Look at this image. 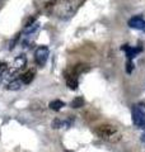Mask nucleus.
<instances>
[{
	"label": "nucleus",
	"mask_w": 145,
	"mask_h": 152,
	"mask_svg": "<svg viewBox=\"0 0 145 152\" xmlns=\"http://www.w3.org/2000/svg\"><path fill=\"white\" fill-rule=\"evenodd\" d=\"M65 152H71V151H65Z\"/></svg>",
	"instance_id": "nucleus-14"
},
{
	"label": "nucleus",
	"mask_w": 145,
	"mask_h": 152,
	"mask_svg": "<svg viewBox=\"0 0 145 152\" xmlns=\"http://www.w3.org/2000/svg\"><path fill=\"white\" fill-rule=\"evenodd\" d=\"M26 66H27V58H26V56L19 55V56H17L16 58L13 60V62L7 67L8 74L10 75V76L18 75V74H21L24 69H26Z\"/></svg>",
	"instance_id": "nucleus-2"
},
{
	"label": "nucleus",
	"mask_w": 145,
	"mask_h": 152,
	"mask_svg": "<svg viewBox=\"0 0 145 152\" xmlns=\"http://www.w3.org/2000/svg\"><path fill=\"white\" fill-rule=\"evenodd\" d=\"M48 107H50V109H52V110L59 112L62 109V107H65V103L61 102V100H52L50 104H48Z\"/></svg>",
	"instance_id": "nucleus-8"
},
{
	"label": "nucleus",
	"mask_w": 145,
	"mask_h": 152,
	"mask_svg": "<svg viewBox=\"0 0 145 152\" xmlns=\"http://www.w3.org/2000/svg\"><path fill=\"white\" fill-rule=\"evenodd\" d=\"M21 86H22L21 80H13L12 83L8 84V90H19Z\"/></svg>",
	"instance_id": "nucleus-10"
},
{
	"label": "nucleus",
	"mask_w": 145,
	"mask_h": 152,
	"mask_svg": "<svg viewBox=\"0 0 145 152\" xmlns=\"http://www.w3.org/2000/svg\"><path fill=\"white\" fill-rule=\"evenodd\" d=\"M65 80H66V84L71 90H75L78 88V79H76L75 75H72L70 72H65Z\"/></svg>",
	"instance_id": "nucleus-6"
},
{
	"label": "nucleus",
	"mask_w": 145,
	"mask_h": 152,
	"mask_svg": "<svg viewBox=\"0 0 145 152\" xmlns=\"http://www.w3.org/2000/svg\"><path fill=\"white\" fill-rule=\"evenodd\" d=\"M94 132L101 140L111 142V143L118 142L121 140V137H122L120 129L113 124H101L95 128Z\"/></svg>",
	"instance_id": "nucleus-1"
},
{
	"label": "nucleus",
	"mask_w": 145,
	"mask_h": 152,
	"mask_svg": "<svg viewBox=\"0 0 145 152\" xmlns=\"http://www.w3.org/2000/svg\"><path fill=\"white\" fill-rule=\"evenodd\" d=\"M134 124L139 128H145V104H138L132 108Z\"/></svg>",
	"instance_id": "nucleus-3"
},
{
	"label": "nucleus",
	"mask_w": 145,
	"mask_h": 152,
	"mask_svg": "<svg viewBox=\"0 0 145 152\" xmlns=\"http://www.w3.org/2000/svg\"><path fill=\"white\" fill-rule=\"evenodd\" d=\"M126 71H127L129 74H130V72H131V71H132V62H131V61H129V64H127V67H126Z\"/></svg>",
	"instance_id": "nucleus-13"
},
{
	"label": "nucleus",
	"mask_w": 145,
	"mask_h": 152,
	"mask_svg": "<svg viewBox=\"0 0 145 152\" xmlns=\"http://www.w3.org/2000/svg\"><path fill=\"white\" fill-rule=\"evenodd\" d=\"M61 126H62V123L60 119H55L54 123H52V128H60Z\"/></svg>",
	"instance_id": "nucleus-12"
},
{
	"label": "nucleus",
	"mask_w": 145,
	"mask_h": 152,
	"mask_svg": "<svg viewBox=\"0 0 145 152\" xmlns=\"http://www.w3.org/2000/svg\"><path fill=\"white\" fill-rule=\"evenodd\" d=\"M0 1H1V0H0Z\"/></svg>",
	"instance_id": "nucleus-15"
},
{
	"label": "nucleus",
	"mask_w": 145,
	"mask_h": 152,
	"mask_svg": "<svg viewBox=\"0 0 145 152\" xmlns=\"http://www.w3.org/2000/svg\"><path fill=\"white\" fill-rule=\"evenodd\" d=\"M84 99L83 96H76L74 100L71 102V108H74V109H78V108H81V107H84Z\"/></svg>",
	"instance_id": "nucleus-9"
},
{
	"label": "nucleus",
	"mask_w": 145,
	"mask_h": 152,
	"mask_svg": "<svg viewBox=\"0 0 145 152\" xmlns=\"http://www.w3.org/2000/svg\"><path fill=\"white\" fill-rule=\"evenodd\" d=\"M35 76H36V71L33 70V69H31V70L26 71L24 74H22V76H21V81H22V84L28 85V84H31V83L33 81Z\"/></svg>",
	"instance_id": "nucleus-7"
},
{
	"label": "nucleus",
	"mask_w": 145,
	"mask_h": 152,
	"mask_svg": "<svg viewBox=\"0 0 145 152\" xmlns=\"http://www.w3.org/2000/svg\"><path fill=\"white\" fill-rule=\"evenodd\" d=\"M48 48L46 46H40L35 52V61L38 66H43L48 58Z\"/></svg>",
	"instance_id": "nucleus-4"
},
{
	"label": "nucleus",
	"mask_w": 145,
	"mask_h": 152,
	"mask_svg": "<svg viewBox=\"0 0 145 152\" xmlns=\"http://www.w3.org/2000/svg\"><path fill=\"white\" fill-rule=\"evenodd\" d=\"M37 28H38V23L35 22L30 26H26V28H24V33H32V32H35Z\"/></svg>",
	"instance_id": "nucleus-11"
},
{
	"label": "nucleus",
	"mask_w": 145,
	"mask_h": 152,
	"mask_svg": "<svg viewBox=\"0 0 145 152\" xmlns=\"http://www.w3.org/2000/svg\"><path fill=\"white\" fill-rule=\"evenodd\" d=\"M129 26L131 28H138V29H141L145 32V20L141 17H134L129 20Z\"/></svg>",
	"instance_id": "nucleus-5"
}]
</instances>
